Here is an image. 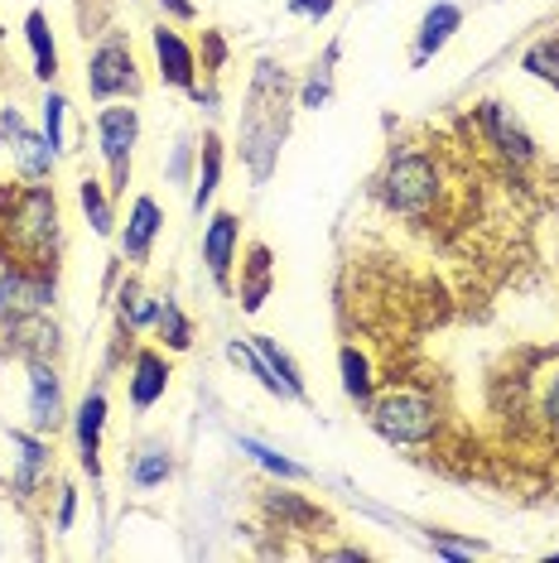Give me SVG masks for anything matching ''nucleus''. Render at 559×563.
<instances>
[{
  "label": "nucleus",
  "instance_id": "obj_1",
  "mask_svg": "<svg viewBox=\"0 0 559 563\" xmlns=\"http://www.w3.org/2000/svg\"><path fill=\"white\" fill-rule=\"evenodd\" d=\"M0 255L10 271L54 279L58 255V202L48 188H24V194H0Z\"/></svg>",
  "mask_w": 559,
  "mask_h": 563
},
{
  "label": "nucleus",
  "instance_id": "obj_2",
  "mask_svg": "<svg viewBox=\"0 0 559 563\" xmlns=\"http://www.w3.org/2000/svg\"><path fill=\"white\" fill-rule=\"evenodd\" d=\"M439 164L425 155V150H401L396 159H391L386 178H381V194L386 202L405 217H425L429 208L439 202Z\"/></svg>",
  "mask_w": 559,
  "mask_h": 563
},
{
  "label": "nucleus",
  "instance_id": "obj_3",
  "mask_svg": "<svg viewBox=\"0 0 559 563\" xmlns=\"http://www.w3.org/2000/svg\"><path fill=\"white\" fill-rule=\"evenodd\" d=\"M372 419H376V429L386 433V439H396V443H425V439H435V429H439L435 400H429L425 390H415V386L386 390L372 405Z\"/></svg>",
  "mask_w": 559,
  "mask_h": 563
},
{
  "label": "nucleus",
  "instance_id": "obj_4",
  "mask_svg": "<svg viewBox=\"0 0 559 563\" xmlns=\"http://www.w3.org/2000/svg\"><path fill=\"white\" fill-rule=\"evenodd\" d=\"M135 111L131 107H107L97 117V135H101V155L111 164V188H125V178H131V145H135Z\"/></svg>",
  "mask_w": 559,
  "mask_h": 563
},
{
  "label": "nucleus",
  "instance_id": "obj_5",
  "mask_svg": "<svg viewBox=\"0 0 559 563\" xmlns=\"http://www.w3.org/2000/svg\"><path fill=\"white\" fill-rule=\"evenodd\" d=\"M87 87L92 97H117V92H140V78H135V63H131V48L121 40H107L92 54V68H87Z\"/></svg>",
  "mask_w": 559,
  "mask_h": 563
},
{
  "label": "nucleus",
  "instance_id": "obj_6",
  "mask_svg": "<svg viewBox=\"0 0 559 563\" xmlns=\"http://www.w3.org/2000/svg\"><path fill=\"white\" fill-rule=\"evenodd\" d=\"M482 135L492 140V150L506 159V164H530L536 159V145H530V135L516 125V117L502 107V101H487L482 107Z\"/></svg>",
  "mask_w": 559,
  "mask_h": 563
},
{
  "label": "nucleus",
  "instance_id": "obj_7",
  "mask_svg": "<svg viewBox=\"0 0 559 563\" xmlns=\"http://www.w3.org/2000/svg\"><path fill=\"white\" fill-rule=\"evenodd\" d=\"M48 279L40 275H24V271H10L6 279H0V318L6 323H20V318H34L48 309Z\"/></svg>",
  "mask_w": 559,
  "mask_h": 563
},
{
  "label": "nucleus",
  "instance_id": "obj_8",
  "mask_svg": "<svg viewBox=\"0 0 559 563\" xmlns=\"http://www.w3.org/2000/svg\"><path fill=\"white\" fill-rule=\"evenodd\" d=\"M30 424L40 433H54L63 424V390H58V376L44 362H34L30 371Z\"/></svg>",
  "mask_w": 559,
  "mask_h": 563
},
{
  "label": "nucleus",
  "instance_id": "obj_9",
  "mask_svg": "<svg viewBox=\"0 0 559 563\" xmlns=\"http://www.w3.org/2000/svg\"><path fill=\"white\" fill-rule=\"evenodd\" d=\"M232 251H237V217L232 212H218L202 232V261L218 285H227V271H232Z\"/></svg>",
  "mask_w": 559,
  "mask_h": 563
},
{
  "label": "nucleus",
  "instance_id": "obj_10",
  "mask_svg": "<svg viewBox=\"0 0 559 563\" xmlns=\"http://www.w3.org/2000/svg\"><path fill=\"white\" fill-rule=\"evenodd\" d=\"M155 58H160V73L174 87H194V54H188V44L174 30H155Z\"/></svg>",
  "mask_w": 559,
  "mask_h": 563
},
{
  "label": "nucleus",
  "instance_id": "obj_11",
  "mask_svg": "<svg viewBox=\"0 0 559 563\" xmlns=\"http://www.w3.org/2000/svg\"><path fill=\"white\" fill-rule=\"evenodd\" d=\"M160 232V208L155 198H140L131 208V222H125V236H121V251L131 255V261H145L150 255V241Z\"/></svg>",
  "mask_w": 559,
  "mask_h": 563
},
{
  "label": "nucleus",
  "instance_id": "obj_12",
  "mask_svg": "<svg viewBox=\"0 0 559 563\" xmlns=\"http://www.w3.org/2000/svg\"><path fill=\"white\" fill-rule=\"evenodd\" d=\"M164 386H169V366L160 362L155 352H140L135 356V376H131V400L135 409H150L164 395Z\"/></svg>",
  "mask_w": 559,
  "mask_h": 563
},
{
  "label": "nucleus",
  "instance_id": "obj_13",
  "mask_svg": "<svg viewBox=\"0 0 559 563\" xmlns=\"http://www.w3.org/2000/svg\"><path fill=\"white\" fill-rule=\"evenodd\" d=\"M459 5H435L425 15V24H419V44H415V63H425L429 54H439L443 44H449V34L459 30Z\"/></svg>",
  "mask_w": 559,
  "mask_h": 563
},
{
  "label": "nucleus",
  "instance_id": "obj_14",
  "mask_svg": "<svg viewBox=\"0 0 559 563\" xmlns=\"http://www.w3.org/2000/svg\"><path fill=\"white\" fill-rule=\"evenodd\" d=\"M101 419H107V400L92 390L78 409V448H83V463L87 472H97V448H101Z\"/></svg>",
  "mask_w": 559,
  "mask_h": 563
},
{
  "label": "nucleus",
  "instance_id": "obj_15",
  "mask_svg": "<svg viewBox=\"0 0 559 563\" xmlns=\"http://www.w3.org/2000/svg\"><path fill=\"white\" fill-rule=\"evenodd\" d=\"M271 294V251L265 246H251V261H246V279H241V309L256 313Z\"/></svg>",
  "mask_w": 559,
  "mask_h": 563
},
{
  "label": "nucleus",
  "instance_id": "obj_16",
  "mask_svg": "<svg viewBox=\"0 0 559 563\" xmlns=\"http://www.w3.org/2000/svg\"><path fill=\"white\" fill-rule=\"evenodd\" d=\"M15 439V448H20V492H34L44 477H48V467H54V453H48L44 443H34V439H24V433H10Z\"/></svg>",
  "mask_w": 559,
  "mask_h": 563
},
{
  "label": "nucleus",
  "instance_id": "obj_17",
  "mask_svg": "<svg viewBox=\"0 0 559 563\" xmlns=\"http://www.w3.org/2000/svg\"><path fill=\"white\" fill-rule=\"evenodd\" d=\"M24 34H30V48H34V73H40V78H54L58 73V48H54V34H48L44 10H30Z\"/></svg>",
  "mask_w": 559,
  "mask_h": 563
},
{
  "label": "nucleus",
  "instance_id": "obj_18",
  "mask_svg": "<svg viewBox=\"0 0 559 563\" xmlns=\"http://www.w3.org/2000/svg\"><path fill=\"white\" fill-rule=\"evenodd\" d=\"M15 155H20L24 178H44L48 169H54V145H48L44 135H20L15 140Z\"/></svg>",
  "mask_w": 559,
  "mask_h": 563
},
{
  "label": "nucleus",
  "instance_id": "obj_19",
  "mask_svg": "<svg viewBox=\"0 0 559 563\" xmlns=\"http://www.w3.org/2000/svg\"><path fill=\"white\" fill-rule=\"evenodd\" d=\"M218 174H222V150L218 140H202V169H198V194H194V212H202L212 202V194H218Z\"/></svg>",
  "mask_w": 559,
  "mask_h": 563
},
{
  "label": "nucleus",
  "instance_id": "obj_20",
  "mask_svg": "<svg viewBox=\"0 0 559 563\" xmlns=\"http://www.w3.org/2000/svg\"><path fill=\"white\" fill-rule=\"evenodd\" d=\"M256 347H261V356H265V362H271V371H275V376L285 380V390H289V395H304V376H299V366H295V362H289L285 352L275 347V338H256Z\"/></svg>",
  "mask_w": 559,
  "mask_h": 563
},
{
  "label": "nucleus",
  "instance_id": "obj_21",
  "mask_svg": "<svg viewBox=\"0 0 559 563\" xmlns=\"http://www.w3.org/2000/svg\"><path fill=\"white\" fill-rule=\"evenodd\" d=\"M164 477H169V457H164V448H145L135 472H131V482L140 486V492H150V486H160Z\"/></svg>",
  "mask_w": 559,
  "mask_h": 563
},
{
  "label": "nucleus",
  "instance_id": "obj_22",
  "mask_svg": "<svg viewBox=\"0 0 559 563\" xmlns=\"http://www.w3.org/2000/svg\"><path fill=\"white\" fill-rule=\"evenodd\" d=\"M342 386H348L352 400L372 395V376H366V362L358 356V347H342Z\"/></svg>",
  "mask_w": 559,
  "mask_h": 563
},
{
  "label": "nucleus",
  "instance_id": "obj_23",
  "mask_svg": "<svg viewBox=\"0 0 559 563\" xmlns=\"http://www.w3.org/2000/svg\"><path fill=\"white\" fill-rule=\"evenodd\" d=\"M526 73H536V78L559 87V40H540L536 48H530V54H526Z\"/></svg>",
  "mask_w": 559,
  "mask_h": 563
},
{
  "label": "nucleus",
  "instance_id": "obj_24",
  "mask_svg": "<svg viewBox=\"0 0 559 563\" xmlns=\"http://www.w3.org/2000/svg\"><path fill=\"white\" fill-rule=\"evenodd\" d=\"M241 453H251L261 467H271V472H280V477H289V482H299V477H304V467H299V463L280 457L275 448H265V443H256V439H241Z\"/></svg>",
  "mask_w": 559,
  "mask_h": 563
},
{
  "label": "nucleus",
  "instance_id": "obj_25",
  "mask_svg": "<svg viewBox=\"0 0 559 563\" xmlns=\"http://www.w3.org/2000/svg\"><path fill=\"white\" fill-rule=\"evenodd\" d=\"M83 208H87V222H92V232L97 236H107L111 232V208H107V198H101V188L92 184V178H83Z\"/></svg>",
  "mask_w": 559,
  "mask_h": 563
},
{
  "label": "nucleus",
  "instance_id": "obj_26",
  "mask_svg": "<svg viewBox=\"0 0 559 563\" xmlns=\"http://www.w3.org/2000/svg\"><path fill=\"white\" fill-rule=\"evenodd\" d=\"M160 332H164V342H169V347H188V338H194V332H188V318L174 309V303H164L160 309Z\"/></svg>",
  "mask_w": 559,
  "mask_h": 563
},
{
  "label": "nucleus",
  "instance_id": "obj_27",
  "mask_svg": "<svg viewBox=\"0 0 559 563\" xmlns=\"http://www.w3.org/2000/svg\"><path fill=\"white\" fill-rule=\"evenodd\" d=\"M540 419H545L550 433H559V371L545 380V390H540Z\"/></svg>",
  "mask_w": 559,
  "mask_h": 563
},
{
  "label": "nucleus",
  "instance_id": "obj_28",
  "mask_svg": "<svg viewBox=\"0 0 559 563\" xmlns=\"http://www.w3.org/2000/svg\"><path fill=\"white\" fill-rule=\"evenodd\" d=\"M44 140L54 150H63V97H48L44 101Z\"/></svg>",
  "mask_w": 559,
  "mask_h": 563
},
{
  "label": "nucleus",
  "instance_id": "obj_29",
  "mask_svg": "<svg viewBox=\"0 0 559 563\" xmlns=\"http://www.w3.org/2000/svg\"><path fill=\"white\" fill-rule=\"evenodd\" d=\"M125 309H131V323H150V318H160L155 303L140 299V289H125V294H121V313H125Z\"/></svg>",
  "mask_w": 559,
  "mask_h": 563
},
{
  "label": "nucleus",
  "instance_id": "obj_30",
  "mask_svg": "<svg viewBox=\"0 0 559 563\" xmlns=\"http://www.w3.org/2000/svg\"><path fill=\"white\" fill-rule=\"evenodd\" d=\"M289 10H295V15H328L333 0H289Z\"/></svg>",
  "mask_w": 559,
  "mask_h": 563
},
{
  "label": "nucleus",
  "instance_id": "obj_31",
  "mask_svg": "<svg viewBox=\"0 0 559 563\" xmlns=\"http://www.w3.org/2000/svg\"><path fill=\"white\" fill-rule=\"evenodd\" d=\"M439 554H449V559H463V554H478V544H453V540H435Z\"/></svg>",
  "mask_w": 559,
  "mask_h": 563
},
{
  "label": "nucleus",
  "instance_id": "obj_32",
  "mask_svg": "<svg viewBox=\"0 0 559 563\" xmlns=\"http://www.w3.org/2000/svg\"><path fill=\"white\" fill-rule=\"evenodd\" d=\"M164 10H169V15H179V20H194V5H188V0H160Z\"/></svg>",
  "mask_w": 559,
  "mask_h": 563
}]
</instances>
